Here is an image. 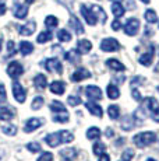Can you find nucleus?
I'll return each instance as SVG.
<instances>
[{"mask_svg":"<svg viewBox=\"0 0 159 161\" xmlns=\"http://www.w3.org/2000/svg\"><path fill=\"white\" fill-rule=\"evenodd\" d=\"M91 8H92V11L95 13L96 18H98V17H100V21H102V23H105V21L108 20V15H106V13L103 11V8H102V7H99V6H92Z\"/></svg>","mask_w":159,"mask_h":161,"instance_id":"30","label":"nucleus"},{"mask_svg":"<svg viewBox=\"0 0 159 161\" xmlns=\"http://www.w3.org/2000/svg\"><path fill=\"white\" fill-rule=\"evenodd\" d=\"M20 52H21V55L27 56V55H29V53H32L33 52V45L31 44V42H28V41L20 42Z\"/></svg>","mask_w":159,"mask_h":161,"instance_id":"20","label":"nucleus"},{"mask_svg":"<svg viewBox=\"0 0 159 161\" xmlns=\"http://www.w3.org/2000/svg\"><path fill=\"white\" fill-rule=\"evenodd\" d=\"M92 150H94V154L99 157L100 154H103V153H105V150H106V146H105V144L102 143V142H95V144H94Z\"/></svg>","mask_w":159,"mask_h":161,"instance_id":"35","label":"nucleus"},{"mask_svg":"<svg viewBox=\"0 0 159 161\" xmlns=\"http://www.w3.org/2000/svg\"><path fill=\"white\" fill-rule=\"evenodd\" d=\"M53 160V154L49 153V151H45V153H42L41 156H39L38 161H52Z\"/></svg>","mask_w":159,"mask_h":161,"instance_id":"44","label":"nucleus"},{"mask_svg":"<svg viewBox=\"0 0 159 161\" xmlns=\"http://www.w3.org/2000/svg\"><path fill=\"white\" fill-rule=\"evenodd\" d=\"M144 108L146 109V112L149 114V116L159 123V103L156 101V98L154 97H146L144 101Z\"/></svg>","mask_w":159,"mask_h":161,"instance_id":"3","label":"nucleus"},{"mask_svg":"<svg viewBox=\"0 0 159 161\" xmlns=\"http://www.w3.org/2000/svg\"><path fill=\"white\" fill-rule=\"evenodd\" d=\"M14 116V112L11 111V108L0 107V120H10Z\"/></svg>","mask_w":159,"mask_h":161,"instance_id":"24","label":"nucleus"},{"mask_svg":"<svg viewBox=\"0 0 159 161\" xmlns=\"http://www.w3.org/2000/svg\"><path fill=\"white\" fill-rule=\"evenodd\" d=\"M27 14H28V7H27L25 4H20V3H17V4L14 6V15H16L17 18L23 20V18L27 17Z\"/></svg>","mask_w":159,"mask_h":161,"instance_id":"18","label":"nucleus"},{"mask_svg":"<svg viewBox=\"0 0 159 161\" xmlns=\"http://www.w3.org/2000/svg\"><path fill=\"white\" fill-rule=\"evenodd\" d=\"M42 125V120L39 119V118H31V119H28V122L25 123V132H33L35 129H38L39 126Z\"/></svg>","mask_w":159,"mask_h":161,"instance_id":"19","label":"nucleus"},{"mask_svg":"<svg viewBox=\"0 0 159 161\" xmlns=\"http://www.w3.org/2000/svg\"><path fill=\"white\" fill-rule=\"evenodd\" d=\"M0 51H2V39H0Z\"/></svg>","mask_w":159,"mask_h":161,"instance_id":"55","label":"nucleus"},{"mask_svg":"<svg viewBox=\"0 0 159 161\" xmlns=\"http://www.w3.org/2000/svg\"><path fill=\"white\" fill-rule=\"evenodd\" d=\"M133 126H134L133 116H126L123 120H121V129H123V130H130Z\"/></svg>","mask_w":159,"mask_h":161,"instance_id":"37","label":"nucleus"},{"mask_svg":"<svg viewBox=\"0 0 159 161\" xmlns=\"http://www.w3.org/2000/svg\"><path fill=\"white\" fill-rule=\"evenodd\" d=\"M120 28H121V24H120V21H119V18H116V20L112 23V30L113 31H119Z\"/></svg>","mask_w":159,"mask_h":161,"instance_id":"47","label":"nucleus"},{"mask_svg":"<svg viewBox=\"0 0 159 161\" xmlns=\"http://www.w3.org/2000/svg\"><path fill=\"white\" fill-rule=\"evenodd\" d=\"M108 115L110 116V119H119L120 116V109H119L117 105H110L108 108Z\"/></svg>","mask_w":159,"mask_h":161,"instance_id":"34","label":"nucleus"},{"mask_svg":"<svg viewBox=\"0 0 159 161\" xmlns=\"http://www.w3.org/2000/svg\"><path fill=\"white\" fill-rule=\"evenodd\" d=\"M98 161H110V157H109V154L103 153V154H100L99 156V160Z\"/></svg>","mask_w":159,"mask_h":161,"instance_id":"49","label":"nucleus"},{"mask_svg":"<svg viewBox=\"0 0 159 161\" xmlns=\"http://www.w3.org/2000/svg\"><path fill=\"white\" fill-rule=\"evenodd\" d=\"M106 92H108V97L110 100H117L120 97V90L116 87L115 84H109L108 88H106Z\"/></svg>","mask_w":159,"mask_h":161,"instance_id":"21","label":"nucleus"},{"mask_svg":"<svg viewBox=\"0 0 159 161\" xmlns=\"http://www.w3.org/2000/svg\"><path fill=\"white\" fill-rule=\"evenodd\" d=\"M133 157H134V150H133V148H127V150H124L123 156H121V160L130 161L131 158H133Z\"/></svg>","mask_w":159,"mask_h":161,"instance_id":"43","label":"nucleus"},{"mask_svg":"<svg viewBox=\"0 0 159 161\" xmlns=\"http://www.w3.org/2000/svg\"><path fill=\"white\" fill-rule=\"evenodd\" d=\"M92 49V44H91L88 39H80L78 44H77V52L81 55H85L88 52H91Z\"/></svg>","mask_w":159,"mask_h":161,"instance_id":"15","label":"nucleus"},{"mask_svg":"<svg viewBox=\"0 0 159 161\" xmlns=\"http://www.w3.org/2000/svg\"><path fill=\"white\" fill-rule=\"evenodd\" d=\"M156 140V135L154 132H141L133 137V142L137 147L144 148L146 146H151L154 142Z\"/></svg>","mask_w":159,"mask_h":161,"instance_id":"2","label":"nucleus"},{"mask_svg":"<svg viewBox=\"0 0 159 161\" xmlns=\"http://www.w3.org/2000/svg\"><path fill=\"white\" fill-rule=\"evenodd\" d=\"M146 161H156L155 158H146Z\"/></svg>","mask_w":159,"mask_h":161,"instance_id":"54","label":"nucleus"},{"mask_svg":"<svg viewBox=\"0 0 159 161\" xmlns=\"http://www.w3.org/2000/svg\"><path fill=\"white\" fill-rule=\"evenodd\" d=\"M70 24H71L73 30H74L77 34H82V32H84V27H82L81 21H80L77 17H74V15H73L71 20H70Z\"/></svg>","mask_w":159,"mask_h":161,"instance_id":"27","label":"nucleus"},{"mask_svg":"<svg viewBox=\"0 0 159 161\" xmlns=\"http://www.w3.org/2000/svg\"><path fill=\"white\" fill-rule=\"evenodd\" d=\"M80 10H81L82 17H84V20L87 21V24H88V25H95V24L98 23V18H96V15H95V13H94V11H92V8H91V7H88V6L82 4Z\"/></svg>","mask_w":159,"mask_h":161,"instance_id":"6","label":"nucleus"},{"mask_svg":"<svg viewBox=\"0 0 159 161\" xmlns=\"http://www.w3.org/2000/svg\"><path fill=\"white\" fill-rule=\"evenodd\" d=\"M50 111L52 112H64L66 108H64V104L60 103V101H52L50 103Z\"/></svg>","mask_w":159,"mask_h":161,"instance_id":"33","label":"nucleus"},{"mask_svg":"<svg viewBox=\"0 0 159 161\" xmlns=\"http://www.w3.org/2000/svg\"><path fill=\"white\" fill-rule=\"evenodd\" d=\"M2 129H3V133L7 136H14L17 133V126H14V125H6Z\"/></svg>","mask_w":159,"mask_h":161,"instance_id":"40","label":"nucleus"},{"mask_svg":"<svg viewBox=\"0 0 159 161\" xmlns=\"http://www.w3.org/2000/svg\"><path fill=\"white\" fill-rule=\"evenodd\" d=\"M52 31H42V32H39V35L36 36V41H38V44H46L48 41H50L52 39Z\"/></svg>","mask_w":159,"mask_h":161,"instance_id":"26","label":"nucleus"},{"mask_svg":"<svg viewBox=\"0 0 159 161\" xmlns=\"http://www.w3.org/2000/svg\"><path fill=\"white\" fill-rule=\"evenodd\" d=\"M57 24H59V20H57L54 15H48V17L45 18V25H46L49 30L56 28Z\"/></svg>","mask_w":159,"mask_h":161,"instance_id":"29","label":"nucleus"},{"mask_svg":"<svg viewBox=\"0 0 159 161\" xmlns=\"http://www.w3.org/2000/svg\"><path fill=\"white\" fill-rule=\"evenodd\" d=\"M66 59L70 60L71 63H78L80 62V53L77 51H69L66 53Z\"/></svg>","mask_w":159,"mask_h":161,"instance_id":"38","label":"nucleus"},{"mask_svg":"<svg viewBox=\"0 0 159 161\" xmlns=\"http://www.w3.org/2000/svg\"><path fill=\"white\" fill-rule=\"evenodd\" d=\"M90 77H91L90 70L84 69V67H80V69H77L71 76H70V80L77 83V81H82V80H85V79H90Z\"/></svg>","mask_w":159,"mask_h":161,"instance_id":"9","label":"nucleus"},{"mask_svg":"<svg viewBox=\"0 0 159 161\" xmlns=\"http://www.w3.org/2000/svg\"><path fill=\"white\" fill-rule=\"evenodd\" d=\"M13 95L16 98L17 103H24L27 97V91L23 88V86L20 83H14L13 84Z\"/></svg>","mask_w":159,"mask_h":161,"instance_id":"10","label":"nucleus"},{"mask_svg":"<svg viewBox=\"0 0 159 161\" xmlns=\"http://www.w3.org/2000/svg\"><path fill=\"white\" fill-rule=\"evenodd\" d=\"M6 10H7V7H6V4L4 3H2L0 2V15H3L6 13Z\"/></svg>","mask_w":159,"mask_h":161,"instance_id":"50","label":"nucleus"},{"mask_svg":"<svg viewBox=\"0 0 159 161\" xmlns=\"http://www.w3.org/2000/svg\"><path fill=\"white\" fill-rule=\"evenodd\" d=\"M106 64H108V67H110L112 70H115V72H124V70H126L124 64L121 63L120 60H117V59H108Z\"/></svg>","mask_w":159,"mask_h":161,"instance_id":"17","label":"nucleus"},{"mask_svg":"<svg viewBox=\"0 0 159 161\" xmlns=\"http://www.w3.org/2000/svg\"><path fill=\"white\" fill-rule=\"evenodd\" d=\"M85 108H87L88 111H90L92 115H95L98 118H102L103 115V109L100 105H98L95 101H88V103H85Z\"/></svg>","mask_w":159,"mask_h":161,"instance_id":"12","label":"nucleus"},{"mask_svg":"<svg viewBox=\"0 0 159 161\" xmlns=\"http://www.w3.org/2000/svg\"><path fill=\"white\" fill-rule=\"evenodd\" d=\"M121 161H124V160H121Z\"/></svg>","mask_w":159,"mask_h":161,"instance_id":"57","label":"nucleus"},{"mask_svg":"<svg viewBox=\"0 0 159 161\" xmlns=\"http://www.w3.org/2000/svg\"><path fill=\"white\" fill-rule=\"evenodd\" d=\"M27 148H28L31 153H38V151H41V144L36 143V142H31V143L27 144Z\"/></svg>","mask_w":159,"mask_h":161,"instance_id":"42","label":"nucleus"},{"mask_svg":"<svg viewBox=\"0 0 159 161\" xmlns=\"http://www.w3.org/2000/svg\"><path fill=\"white\" fill-rule=\"evenodd\" d=\"M44 97H41V95H38V97H35L33 98V101H32V104H31V108L33 111H36V109H39V108H42V105H44Z\"/></svg>","mask_w":159,"mask_h":161,"instance_id":"39","label":"nucleus"},{"mask_svg":"<svg viewBox=\"0 0 159 161\" xmlns=\"http://www.w3.org/2000/svg\"><path fill=\"white\" fill-rule=\"evenodd\" d=\"M112 2H120V0H112Z\"/></svg>","mask_w":159,"mask_h":161,"instance_id":"56","label":"nucleus"},{"mask_svg":"<svg viewBox=\"0 0 159 161\" xmlns=\"http://www.w3.org/2000/svg\"><path fill=\"white\" fill-rule=\"evenodd\" d=\"M33 84L36 86L38 88H45L48 86V80H46V77L44 76V74H36L35 77H33Z\"/></svg>","mask_w":159,"mask_h":161,"instance_id":"23","label":"nucleus"},{"mask_svg":"<svg viewBox=\"0 0 159 161\" xmlns=\"http://www.w3.org/2000/svg\"><path fill=\"white\" fill-rule=\"evenodd\" d=\"M154 51H155V48L151 45L149 51L145 52V53H142L141 56L138 58V62L142 64V66H149V64L152 63V59H154Z\"/></svg>","mask_w":159,"mask_h":161,"instance_id":"13","label":"nucleus"},{"mask_svg":"<svg viewBox=\"0 0 159 161\" xmlns=\"http://www.w3.org/2000/svg\"><path fill=\"white\" fill-rule=\"evenodd\" d=\"M36 30V25L33 21H29L28 24H24V25H21L20 28H18V32L21 34V35L27 36V35H32L33 32H35Z\"/></svg>","mask_w":159,"mask_h":161,"instance_id":"16","label":"nucleus"},{"mask_svg":"<svg viewBox=\"0 0 159 161\" xmlns=\"http://www.w3.org/2000/svg\"><path fill=\"white\" fill-rule=\"evenodd\" d=\"M69 119H70V116H69V114L64 111V112H59V114H56V115L53 116V120L54 122H57V123H67L69 122Z\"/></svg>","mask_w":159,"mask_h":161,"instance_id":"32","label":"nucleus"},{"mask_svg":"<svg viewBox=\"0 0 159 161\" xmlns=\"http://www.w3.org/2000/svg\"><path fill=\"white\" fill-rule=\"evenodd\" d=\"M144 17H145L146 23H149V24H154L158 21V15L155 13V10H152V8H148L145 11V14H144Z\"/></svg>","mask_w":159,"mask_h":161,"instance_id":"28","label":"nucleus"},{"mask_svg":"<svg viewBox=\"0 0 159 161\" xmlns=\"http://www.w3.org/2000/svg\"><path fill=\"white\" fill-rule=\"evenodd\" d=\"M120 48V44H119L117 39L115 38H105L102 42H100V49L103 52H115Z\"/></svg>","mask_w":159,"mask_h":161,"instance_id":"8","label":"nucleus"},{"mask_svg":"<svg viewBox=\"0 0 159 161\" xmlns=\"http://www.w3.org/2000/svg\"><path fill=\"white\" fill-rule=\"evenodd\" d=\"M57 38H59L60 42H69L70 39H71V34H70L67 30H59Z\"/></svg>","mask_w":159,"mask_h":161,"instance_id":"36","label":"nucleus"},{"mask_svg":"<svg viewBox=\"0 0 159 161\" xmlns=\"http://www.w3.org/2000/svg\"><path fill=\"white\" fill-rule=\"evenodd\" d=\"M7 100V92H6V88L3 84H0V104L4 103Z\"/></svg>","mask_w":159,"mask_h":161,"instance_id":"45","label":"nucleus"},{"mask_svg":"<svg viewBox=\"0 0 159 161\" xmlns=\"http://www.w3.org/2000/svg\"><path fill=\"white\" fill-rule=\"evenodd\" d=\"M67 104L71 105V107H77V105L81 104V98L77 97V95H70V97L67 98Z\"/></svg>","mask_w":159,"mask_h":161,"instance_id":"41","label":"nucleus"},{"mask_svg":"<svg viewBox=\"0 0 159 161\" xmlns=\"http://www.w3.org/2000/svg\"><path fill=\"white\" fill-rule=\"evenodd\" d=\"M112 13L115 14L116 18H120L124 14V7L120 4V2H113L112 4Z\"/></svg>","mask_w":159,"mask_h":161,"instance_id":"25","label":"nucleus"},{"mask_svg":"<svg viewBox=\"0 0 159 161\" xmlns=\"http://www.w3.org/2000/svg\"><path fill=\"white\" fill-rule=\"evenodd\" d=\"M133 97H134V100H137V101L141 100V94H140L138 90H136V88L133 90Z\"/></svg>","mask_w":159,"mask_h":161,"instance_id":"48","label":"nucleus"},{"mask_svg":"<svg viewBox=\"0 0 159 161\" xmlns=\"http://www.w3.org/2000/svg\"><path fill=\"white\" fill-rule=\"evenodd\" d=\"M44 66L46 67L48 72L50 73H57V74H62L63 73V66L62 63H60L59 59L56 58H52V59H46V60L44 62Z\"/></svg>","mask_w":159,"mask_h":161,"instance_id":"4","label":"nucleus"},{"mask_svg":"<svg viewBox=\"0 0 159 161\" xmlns=\"http://www.w3.org/2000/svg\"><path fill=\"white\" fill-rule=\"evenodd\" d=\"M73 140H74V135L70 130H60L56 133H50V135H46V137H45L46 144L50 147H57L60 143H70Z\"/></svg>","mask_w":159,"mask_h":161,"instance_id":"1","label":"nucleus"},{"mask_svg":"<svg viewBox=\"0 0 159 161\" xmlns=\"http://www.w3.org/2000/svg\"><path fill=\"white\" fill-rule=\"evenodd\" d=\"M141 2L144 3V4H148V3H149V0H141Z\"/></svg>","mask_w":159,"mask_h":161,"instance_id":"52","label":"nucleus"},{"mask_svg":"<svg viewBox=\"0 0 159 161\" xmlns=\"http://www.w3.org/2000/svg\"><path fill=\"white\" fill-rule=\"evenodd\" d=\"M87 137L90 140H98L100 137V130L99 128H90L87 130Z\"/></svg>","mask_w":159,"mask_h":161,"instance_id":"31","label":"nucleus"},{"mask_svg":"<svg viewBox=\"0 0 159 161\" xmlns=\"http://www.w3.org/2000/svg\"><path fill=\"white\" fill-rule=\"evenodd\" d=\"M140 20H137V18H128L126 25H124V32H126V35L128 36H134L137 35V32H138L140 30Z\"/></svg>","mask_w":159,"mask_h":161,"instance_id":"5","label":"nucleus"},{"mask_svg":"<svg viewBox=\"0 0 159 161\" xmlns=\"http://www.w3.org/2000/svg\"><path fill=\"white\" fill-rule=\"evenodd\" d=\"M7 49H8V56H13L16 53V49H14V42L13 41H8L7 42Z\"/></svg>","mask_w":159,"mask_h":161,"instance_id":"46","label":"nucleus"},{"mask_svg":"<svg viewBox=\"0 0 159 161\" xmlns=\"http://www.w3.org/2000/svg\"><path fill=\"white\" fill-rule=\"evenodd\" d=\"M105 135L108 136V137H112V136L115 135V133H113V130H112L110 128H108V129H106V132H105Z\"/></svg>","mask_w":159,"mask_h":161,"instance_id":"51","label":"nucleus"},{"mask_svg":"<svg viewBox=\"0 0 159 161\" xmlns=\"http://www.w3.org/2000/svg\"><path fill=\"white\" fill-rule=\"evenodd\" d=\"M24 73V67L20 62H10L7 66V74L11 79H18Z\"/></svg>","mask_w":159,"mask_h":161,"instance_id":"7","label":"nucleus"},{"mask_svg":"<svg viewBox=\"0 0 159 161\" xmlns=\"http://www.w3.org/2000/svg\"><path fill=\"white\" fill-rule=\"evenodd\" d=\"M49 88H50V91L53 92V94L62 95L63 92L66 91V83H64V81H59V80H56V81H52V83H50Z\"/></svg>","mask_w":159,"mask_h":161,"instance_id":"14","label":"nucleus"},{"mask_svg":"<svg viewBox=\"0 0 159 161\" xmlns=\"http://www.w3.org/2000/svg\"><path fill=\"white\" fill-rule=\"evenodd\" d=\"M75 156H77V154H75V148H63V150L60 151V157L66 161H71Z\"/></svg>","mask_w":159,"mask_h":161,"instance_id":"22","label":"nucleus"},{"mask_svg":"<svg viewBox=\"0 0 159 161\" xmlns=\"http://www.w3.org/2000/svg\"><path fill=\"white\" fill-rule=\"evenodd\" d=\"M27 3H28V4H31V3H33V0H25Z\"/></svg>","mask_w":159,"mask_h":161,"instance_id":"53","label":"nucleus"},{"mask_svg":"<svg viewBox=\"0 0 159 161\" xmlns=\"http://www.w3.org/2000/svg\"><path fill=\"white\" fill-rule=\"evenodd\" d=\"M85 94H87V97L90 100H94V101H98L102 98V91H100V88L98 86H87Z\"/></svg>","mask_w":159,"mask_h":161,"instance_id":"11","label":"nucleus"}]
</instances>
